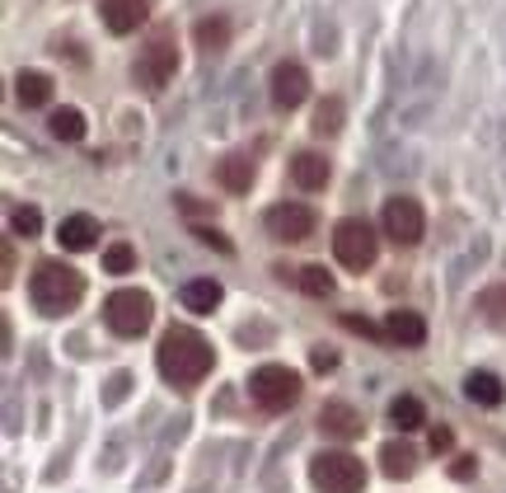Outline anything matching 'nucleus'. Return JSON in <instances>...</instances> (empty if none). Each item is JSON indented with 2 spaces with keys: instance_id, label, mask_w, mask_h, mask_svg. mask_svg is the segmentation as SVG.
<instances>
[{
  "instance_id": "412c9836",
  "label": "nucleus",
  "mask_w": 506,
  "mask_h": 493,
  "mask_svg": "<svg viewBox=\"0 0 506 493\" xmlns=\"http://www.w3.org/2000/svg\"><path fill=\"white\" fill-rule=\"evenodd\" d=\"M464 395L473 399V404H483V409H497L501 404V380L492 376V371H469V380H464Z\"/></svg>"
},
{
  "instance_id": "f257e3e1",
  "label": "nucleus",
  "mask_w": 506,
  "mask_h": 493,
  "mask_svg": "<svg viewBox=\"0 0 506 493\" xmlns=\"http://www.w3.org/2000/svg\"><path fill=\"white\" fill-rule=\"evenodd\" d=\"M155 362H160V376L169 380V386H179V390H192L197 380H202L216 362V352L211 343L197 334V329H183L174 324L169 334L160 339V352H155Z\"/></svg>"
},
{
  "instance_id": "f8f14e48",
  "label": "nucleus",
  "mask_w": 506,
  "mask_h": 493,
  "mask_svg": "<svg viewBox=\"0 0 506 493\" xmlns=\"http://www.w3.org/2000/svg\"><path fill=\"white\" fill-rule=\"evenodd\" d=\"M328 174H333V164L319 151H300L291 160V179H296V188H305V193H319V188L328 183Z\"/></svg>"
},
{
  "instance_id": "7c9ffc66",
  "label": "nucleus",
  "mask_w": 506,
  "mask_h": 493,
  "mask_svg": "<svg viewBox=\"0 0 506 493\" xmlns=\"http://www.w3.org/2000/svg\"><path fill=\"white\" fill-rule=\"evenodd\" d=\"M450 447H455V432H450V428H432V451L445 456Z\"/></svg>"
},
{
  "instance_id": "1a4fd4ad",
  "label": "nucleus",
  "mask_w": 506,
  "mask_h": 493,
  "mask_svg": "<svg viewBox=\"0 0 506 493\" xmlns=\"http://www.w3.org/2000/svg\"><path fill=\"white\" fill-rule=\"evenodd\" d=\"M315 226H319V216H315V207H305V202H277L268 212V235L272 240H287V244L305 240Z\"/></svg>"
},
{
  "instance_id": "0eeeda50",
  "label": "nucleus",
  "mask_w": 506,
  "mask_h": 493,
  "mask_svg": "<svg viewBox=\"0 0 506 493\" xmlns=\"http://www.w3.org/2000/svg\"><path fill=\"white\" fill-rule=\"evenodd\" d=\"M174 71H179V47H174V38L155 34L146 47H141V57H136V80L146 90H164L169 80H174Z\"/></svg>"
},
{
  "instance_id": "20e7f679",
  "label": "nucleus",
  "mask_w": 506,
  "mask_h": 493,
  "mask_svg": "<svg viewBox=\"0 0 506 493\" xmlns=\"http://www.w3.org/2000/svg\"><path fill=\"white\" fill-rule=\"evenodd\" d=\"M309 479L319 493H361L365 488V465L347 451H319L309 460Z\"/></svg>"
},
{
  "instance_id": "c756f323",
  "label": "nucleus",
  "mask_w": 506,
  "mask_h": 493,
  "mask_svg": "<svg viewBox=\"0 0 506 493\" xmlns=\"http://www.w3.org/2000/svg\"><path fill=\"white\" fill-rule=\"evenodd\" d=\"M343 324L352 329V334H365V339H389L384 329H375L371 320H361V315H343Z\"/></svg>"
},
{
  "instance_id": "393cba45",
  "label": "nucleus",
  "mask_w": 506,
  "mask_h": 493,
  "mask_svg": "<svg viewBox=\"0 0 506 493\" xmlns=\"http://www.w3.org/2000/svg\"><path fill=\"white\" fill-rule=\"evenodd\" d=\"M309 127H315V136H333L343 127V99H324L315 108V118H309Z\"/></svg>"
},
{
  "instance_id": "7ed1b4c3",
  "label": "nucleus",
  "mask_w": 506,
  "mask_h": 493,
  "mask_svg": "<svg viewBox=\"0 0 506 493\" xmlns=\"http://www.w3.org/2000/svg\"><path fill=\"white\" fill-rule=\"evenodd\" d=\"M248 395L258 409H268V414H281V409H291L300 399V376L281 362H268L248 376Z\"/></svg>"
},
{
  "instance_id": "9b49d317",
  "label": "nucleus",
  "mask_w": 506,
  "mask_h": 493,
  "mask_svg": "<svg viewBox=\"0 0 506 493\" xmlns=\"http://www.w3.org/2000/svg\"><path fill=\"white\" fill-rule=\"evenodd\" d=\"M99 10H103L108 34H136L141 24H146V15H151L146 0H99Z\"/></svg>"
},
{
  "instance_id": "6e6552de",
  "label": "nucleus",
  "mask_w": 506,
  "mask_h": 493,
  "mask_svg": "<svg viewBox=\"0 0 506 493\" xmlns=\"http://www.w3.org/2000/svg\"><path fill=\"white\" fill-rule=\"evenodd\" d=\"M380 226H384V235H389L394 244H417L422 231H427V212H422L417 198H404V193H399V198L384 202Z\"/></svg>"
},
{
  "instance_id": "cd10ccee",
  "label": "nucleus",
  "mask_w": 506,
  "mask_h": 493,
  "mask_svg": "<svg viewBox=\"0 0 506 493\" xmlns=\"http://www.w3.org/2000/svg\"><path fill=\"white\" fill-rule=\"evenodd\" d=\"M10 231L24 235V240L38 235V231H43V212H38V207H15V212H10Z\"/></svg>"
},
{
  "instance_id": "bb28decb",
  "label": "nucleus",
  "mask_w": 506,
  "mask_h": 493,
  "mask_svg": "<svg viewBox=\"0 0 506 493\" xmlns=\"http://www.w3.org/2000/svg\"><path fill=\"white\" fill-rule=\"evenodd\" d=\"M136 268V250L131 244H108L103 250V272H112V278H122V272Z\"/></svg>"
},
{
  "instance_id": "4468645a",
  "label": "nucleus",
  "mask_w": 506,
  "mask_h": 493,
  "mask_svg": "<svg viewBox=\"0 0 506 493\" xmlns=\"http://www.w3.org/2000/svg\"><path fill=\"white\" fill-rule=\"evenodd\" d=\"M56 240H62V250H71V254L94 250V244H99V222H94V216H84V212H75V216H66V222H62Z\"/></svg>"
},
{
  "instance_id": "dca6fc26",
  "label": "nucleus",
  "mask_w": 506,
  "mask_h": 493,
  "mask_svg": "<svg viewBox=\"0 0 506 493\" xmlns=\"http://www.w3.org/2000/svg\"><path fill=\"white\" fill-rule=\"evenodd\" d=\"M216 183L225 188V193H248V183H253V160L248 155H225L216 164Z\"/></svg>"
},
{
  "instance_id": "b1692460",
  "label": "nucleus",
  "mask_w": 506,
  "mask_h": 493,
  "mask_svg": "<svg viewBox=\"0 0 506 493\" xmlns=\"http://www.w3.org/2000/svg\"><path fill=\"white\" fill-rule=\"evenodd\" d=\"M52 136H56V142H80V136H84L80 108H56V113H52Z\"/></svg>"
},
{
  "instance_id": "9d476101",
  "label": "nucleus",
  "mask_w": 506,
  "mask_h": 493,
  "mask_svg": "<svg viewBox=\"0 0 506 493\" xmlns=\"http://www.w3.org/2000/svg\"><path fill=\"white\" fill-rule=\"evenodd\" d=\"M305 94H309L305 66H300V62H281V66L272 71V104H277V108H300Z\"/></svg>"
},
{
  "instance_id": "39448f33",
  "label": "nucleus",
  "mask_w": 506,
  "mask_h": 493,
  "mask_svg": "<svg viewBox=\"0 0 506 493\" xmlns=\"http://www.w3.org/2000/svg\"><path fill=\"white\" fill-rule=\"evenodd\" d=\"M103 320L112 334H122V339H136V334H146L151 320H155V306H151V296L146 291H136V287H122V291H112L103 301Z\"/></svg>"
},
{
  "instance_id": "423d86ee",
  "label": "nucleus",
  "mask_w": 506,
  "mask_h": 493,
  "mask_svg": "<svg viewBox=\"0 0 506 493\" xmlns=\"http://www.w3.org/2000/svg\"><path fill=\"white\" fill-rule=\"evenodd\" d=\"M333 254H337V263H343V268L365 272V268L380 259V240H375V231L365 226V222L347 216V222L333 226Z\"/></svg>"
},
{
  "instance_id": "a211bd4d",
  "label": "nucleus",
  "mask_w": 506,
  "mask_h": 493,
  "mask_svg": "<svg viewBox=\"0 0 506 493\" xmlns=\"http://www.w3.org/2000/svg\"><path fill=\"white\" fill-rule=\"evenodd\" d=\"M380 470H384L389 479H408V475L417 470V451H413L408 442H384V447H380Z\"/></svg>"
},
{
  "instance_id": "a878e982",
  "label": "nucleus",
  "mask_w": 506,
  "mask_h": 493,
  "mask_svg": "<svg viewBox=\"0 0 506 493\" xmlns=\"http://www.w3.org/2000/svg\"><path fill=\"white\" fill-rule=\"evenodd\" d=\"M300 287H305L309 296H333V272H328L324 263H305V268H300Z\"/></svg>"
},
{
  "instance_id": "5701e85b",
  "label": "nucleus",
  "mask_w": 506,
  "mask_h": 493,
  "mask_svg": "<svg viewBox=\"0 0 506 493\" xmlns=\"http://www.w3.org/2000/svg\"><path fill=\"white\" fill-rule=\"evenodd\" d=\"M422 419H427V409H422V399H413V395H399V399L389 404V423L404 428V432L422 428Z\"/></svg>"
},
{
  "instance_id": "6ab92c4d",
  "label": "nucleus",
  "mask_w": 506,
  "mask_h": 493,
  "mask_svg": "<svg viewBox=\"0 0 506 493\" xmlns=\"http://www.w3.org/2000/svg\"><path fill=\"white\" fill-rule=\"evenodd\" d=\"M192 43L202 47V52H220L225 43H230V19H225V15L197 19V24H192Z\"/></svg>"
},
{
  "instance_id": "ddd939ff",
  "label": "nucleus",
  "mask_w": 506,
  "mask_h": 493,
  "mask_svg": "<svg viewBox=\"0 0 506 493\" xmlns=\"http://www.w3.org/2000/svg\"><path fill=\"white\" fill-rule=\"evenodd\" d=\"M384 334H389V343H399V348H422V343H427V320L413 315V311H389Z\"/></svg>"
},
{
  "instance_id": "2f4dec72",
  "label": "nucleus",
  "mask_w": 506,
  "mask_h": 493,
  "mask_svg": "<svg viewBox=\"0 0 506 493\" xmlns=\"http://www.w3.org/2000/svg\"><path fill=\"white\" fill-rule=\"evenodd\" d=\"M473 470H478V465H473V456H460L455 465H450V475H455V479H469Z\"/></svg>"
},
{
  "instance_id": "2eb2a0df",
  "label": "nucleus",
  "mask_w": 506,
  "mask_h": 493,
  "mask_svg": "<svg viewBox=\"0 0 506 493\" xmlns=\"http://www.w3.org/2000/svg\"><path fill=\"white\" fill-rule=\"evenodd\" d=\"M319 428H324L328 437H361L365 419L356 414L352 404H343V399H328V404H324V414H319Z\"/></svg>"
},
{
  "instance_id": "f03ea898",
  "label": "nucleus",
  "mask_w": 506,
  "mask_h": 493,
  "mask_svg": "<svg viewBox=\"0 0 506 493\" xmlns=\"http://www.w3.org/2000/svg\"><path fill=\"white\" fill-rule=\"evenodd\" d=\"M28 296H34V306L56 320V315H71L80 306V296H84V278L75 268H66L62 259H43L34 268V282H28Z\"/></svg>"
},
{
  "instance_id": "c85d7f7f",
  "label": "nucleus",
  "mask_w": 506,
  "mask_h": 493,
  "mask_svg": "<svg viewBox=\"0 0 506 493\" xmlns=\"http://www.w3.org/2000/svg\"><path fill=\"white\" fill-rule=\"evenodd\" d=\"M192 231H197V240H202V244H211V250H220V254H230V240H225L211 222L207 226H192Z\"/></svg>"
},
{
  "instance_id": "4be33fe9",
  "label": "nucleus",
  "mask_w": 506,
  "mask_h": 493,
  "mask_svg": "<svg viewBox=\"0 0 506 493\" xmlns=\"http://www.w3.org/2000/svg\"><path fill=\"white\" fill-rule=\"evenodd\" d=\"M478 315L492 329H506V282H492V287L478 291Z\"/></svg>"
},
{
  "instance_id": "f3484780",
  "label": "nucleus",
  "mask_w": 506,
  "mask_h": 493,
  "mask_svg": "<svg viewBox=\"0 0 506 493\" xmlns=\"http://www.w3.org/2000/svg\"><path fill=\"white\" fill-rule=\"evenodd\" d=\"M220 282H211V278H192L188 287H183V306L192 311V315H211L216 306H220Z\"/></svg>"
},
{
  "instance_id": "aec40b11",
  "label": "nucleus",
  "mask_w": 506,
  "mask_h": 493,
  "mask_svg": "<svg viewBox=\"0 0 506 493\" xmlns=\"http://www.w3.org/2000/svg\"><path fill=\"white\" fill-rule=\"evenodd\" d=\"M15 94H19L24 108H43V104H52V80L43 71H24L15 80Z\"/></svg>"
}]
</instances>
